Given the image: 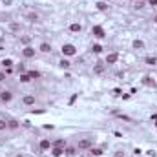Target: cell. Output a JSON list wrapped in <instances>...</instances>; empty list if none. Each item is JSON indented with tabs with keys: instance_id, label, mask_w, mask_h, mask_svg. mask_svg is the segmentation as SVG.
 Instances as JSON below:
<instances>
[{
	"instance_id": "277c9868",
	"label": "cell",
	"mask_w": 157,
	"mask_h": 157,
	"mask_svg": "<svg viewBox=\"0 0 157 157\" xmlns=\"http://www.w3.org/2000/svg\"><path fill=\"white\" fill-rule=\"evenodd\" d=\"M13 99V93L9 90H4V92H0V102H11Z\"/></svg>"
},
{
	"instance_id": "cb8c5ba5",
	"label": "cell",
	"mask_w": 157,
	"mask_h": 157,
	"mask_svg": "<svg viewBox=\"0 0 157 157\" xmlns=\"http://www.w3.org/2000/svg\"><path fill=\"white\" fill-rule=\"evenodd\" d=\"M28 75H29V79H38L40 73L38 71H28Z\"/></svg>"
},
{
	"instance_id": "ac0fdd59",
	"label": "cell",
	"mask_w": 157,
	"mask_h": 157,
	"mask_svg": "<svg viewBox=\"0 0 157 157\" xmlns=\"http://www.w3.org/2000/svg\"><path fill=\"white\" fill-rule=\"evenodd\" d=\"M146 64L148 66H155L157 64V59H155V57H146Z\"/></svg>"
},
{
	"instance_id": "5bb4252c",
	"label": "cell",
	"mask_w": 157,
	"mask_h": 157,
	"mask_svg": "<svg viewBox=\"0 0 157 157\" xmlns=\"http://www.w3.org/2000/svg\"><path fill=\"white\" fill-rule=\"evenodd\" d=\"M59 66H60V68H62V70H68V68H70V66H71V62H70L68 59H62V60L59 62Z\"/></svg>"
},
{
	"instance_id": "30bf717a",
	"label": "cell",
	"mask_w": 157,
	"mask_h": 157,
	"mask_svg": "<svg viewBox=\"0 0 157 157\" xmlns=\"http://www.w3.org/2000/svg\"><path fill=\"white\" fill-rule=\"evenodd\" d=\"M93 73H95V75H102V73H104V64H101V62L95 64L93 66Z\"/></svg>"
},
{
	"instance_id": "3957f363",
	"label": "cell",
	"mask_w": 157,
	"mask_h": 157,
	"mask_svg": "<svg viewBox=\"0 0 157 157\" xmlns=\"http://www.w3.org/2000/svg\"><path fill=\"white\" fill-rule=\"evenodd\" d=\"M92 35H93L95 38H104V37H106L104 28H102V26H93V28H92Z\"/></svg>"
},
{
	"instance_id": "2e32d148",
	"label": "cell",
	"mask_w": 157,
	"mask_h": 157,
	"mask_svg": "<svg viewBox=\"0 0 157 157\" xmlns=\"http://www.w3.org/2000/svg\"><path fill=\"white\" fill-rule=\"evenodd\" d=\"M92 51L99 55V53H101V51H102V46H101V44H93V46H92Z\"/></svg>"
},
{
	"instance_id": "7a4b0ae2",
	"label": "cell",
	"mask_w": 157,
	"mask_h": 157,
	"mask_svg": "<svg viewBox=\"0 0 157 157\" xmlns=\"http://www.w3.org/2000/svg\"><path fill=\"white\" fill-rule=\"evenodd\" d=\"M75 53H77V48L73 46V44H64L62 46V55L64 57H73Z\"/></svg>"
},
{
	"instance_id": "ffe728a7",
	"label": "cell",
	"mask_w": 157,
	"mask_h": 157,
	"mask_svg": "<svg viewBox=\"0 0 157 157\" xmlns=\"http://www.w3.org/2000/svg\"><path fill=\"white\" fill-rule=\"evenodd\" d=\"M75 153H77V148H73V146L66 148V155H75Z\"/></svg>"
},
{
	"instance_id": "603a6c76",
	"label": "cell",
	"mask_w": 157,
	"mask_h": 157,
	"mask_svg": "<svg viewBox=\"0 0 157 157\" xmlns=\"http://www.w3.org/2000/svg\"><path fill=\"white\" fill-rule=\"evenodd\" d=\"M53 146H62L64 148L66 146V141H64V139H57V141L53 143Z\"/></svg>"
},
{
	"instance_id": "484cf974",
	"label": "cell",
	"mask_w": 157,
	"mask_h": 157,
	"mask_svg": "<svg viewBox=\"0 0 157 157\" xmlns=\"http://www.w3.org/2000/svg\"><path fill=\"white\" fill-rule=\"evenodd\" d=\"M20 73H26V66H24V64H18V75H20Z\"/></svg>"
},
{
	"instance_id": "83f0119b",
	"label": "cell",
	"mask_w": 157,
	"mask_h": 157,
	"mask_svg": "<svg viewBox=\"0 0 157 157\" xmlns=\"http://www.w3.org/2000/svg\"><path fill=\"white\" fill-rule=\"evenodd\" d=\"M4 80H6V73L0 71V82H4Z\"/></svg>"
},
{
	"instance_id": "f546056e",
	"label": "cell",
	"mask_w": 157,
	"mask_h": 157,
	"mask_svg": "<svg viewBox=\"0 0 157 157\" xmlns=\"http://www.w3.org/2000/svg\"><path fill=\"white\" fill-rule=\"evenodd\" d=\"M148 4H150V6H157V0H148Z\"/></svg>"
},
{
	"instance_id": "d4e9b609",
	"label": "cell",
	"mask_w": 157,
	"mask_h": 157,
	"mask_svg": "<svg viewBox=\"0 0 157 157\" xmlns=\"http://www.w3.org/2000/svg\"><path fill=\"white\" fill-rule=\"evenodd\" d=\"M7 128H18V124H16V121H9L7 122Z\"/></svg>"
},
{
	"instance_id": "d6986e66",
	"label": "cell",
	"mask_w": 157,
	"mask_h": 157,
	"mask_svg": "<svg viewBox=\"0 0 157 157\" xmlns=\"http://www.w3.org/2000/svg\"><path fill=\"white\" fill-rule=\"evenodd\" d=\"M2 66H4V68H13V60L11 59H4L2 60Z\"/></svg>"
},
{
	"instance_id": "9c48e42d",
	"label": "cell",
	"mask_w": 157,
	"mask_h": 157,
	"mask_svg": "<svg viewBox=\"0 0 157 157\" xmlns=\"http://www.w3.org/2000/svg\"><path fill=\"white\" fill-rule=\"evenodd\" d=\"M22 102L26 104V106H33V104H35V95H24L22 97Z\"/></svg>"
},
{
	"instance_id": "8fae6325",
	"label": "cell",
	"mask_w": 157,
	"mask_h": 157,
	"mask_svg": "<svg viewBox=\"0 0 157 157\" xmlns=\"http://www.w3.org/2000/svg\"><path fill=\"white\" fill-rule=\"evenodd\" d=\"M80 29H82V26L79 22H73V24H70V31L71 33H80Z\"/></svg>"
},
{
	"instance_id": "6da1fadb",
	"label": "cell",
	"mask_w": 157,
	"mask_h": 157,
	"mask_svg": "<svg viewBox=\"0 0 157 157\" xmlns=\"http://www.w3.org/2000/svg\"><path fill=\"white\" fill-rule=\"evenodd\" d=\"M92 146H93V139H90V137H84V139H80V141L77 143L79 150H90Z\"/></svg>"
},
{
	"instance_id": "4fadbf2b",
	"label": "cell",
	"mask_w": 157,
	"mask_h": 157,
	"mask_svg": "<svg viewBox=\"0 0 157 157\" xmlns=\"http://www.w3.org/2000/svg\"><path fill=\"white\" fill-rule=\"evenodd\" d=\"M90 153H92V155H95V157H101L102 155V150H101V148H90Z\"/></svg>"
},
{
	"instance_id": "5b68a950",
	"label": "cell",
	"mask_w": 157,
	"mask_h": 157,
	"mask_svg": "<svg viewBox=\"0 0 157 157\" xmlns=\"http://www.w3.org/2000/svg\"><path fill=\"white\" fill-rule=\"evenodd\" d=\"M117 60H119V53H117V51H113V53H108V55H106V64H108V66L115 64Z\"/></svg>"
},
{
	"instance_id": "f1b7e54d",
	"label": "cell",
	"mask_w": 157,
	"mask_h": 157,
	"mask_svg": "<svg viewBox=\"0 0 157 157\" xmlns=\"http://www.w3.org/2000/svg\"><path fill=\"white\" fill-rule=\"evenodd\" d=\"M2 2H4V6H11V4H13V0H2Z\"/></svg>"
},
{
	"instance_id": "e0dca14e",
	"label": "cell",
	"mask_w": 157,
	"mask_h": 157,
	"mask_svg": "<svg viewBox=\"0 0 157 157\" xmlns=\"http://www.w3.org/2000/svg\"><path fill=\"white\" fill-rule=\"evenodd\" d=\"M134 48L135 49H143L144 48V42H143V40H134Z\"/></svg>"
},
{
	"instance_id": "7c38bea8",
	"label": "cell",
	"mask_w": 157,
	"mask_h": 157,
	"mask_svg": "<svg viewBox=\"0 0 157 157\" xmlns=\"http://www.w3.org/2000/svg\"><path fill=\"white\" fill-rule=\"evenodd\" d=\"M38 49H40L42 53H51V44H48V42H42Z\"/></svg>"
},
{
	"instance_id": "52a82bcc",
	"label": "cell",
	"mask_w": 157,
	"mask_h": 157,
	"mask_svg": "<svg viewBox=\"0 0 157 157\" xmlns=\"http://www.w3.org/2000/svg\"><path fill=\"white\" fill-rule=\"evenodd\" d=\"M22 55L26 57V59H33V57H35V49L29 48V46H26V48L22 49Z\"/></svg>"
},
{
	"instance_id": "ba28073f",
	"label": "cell",
	"mask_w": 157,
	"mask_h": 157,
	"mask_svg": "<svg viewBox=\"0 0 157 157\" xmlns=\"http://www.w3.org/2000/svg\"><path fill=\"white\" fill-rule=\"evenodd\" d=\"M38 146H40V150H44V152H46V150H51V146H53V144H51V141H49V139H42V141L38 143Z\"/></svg>"
},
{
	"instance_id": "7402d4cb",
	"label": "cell",
	"mask_w": 157,
	"mask_h": 157,
	"mask_svg": "<svg viewBox=\"0 0 157 157\" xmlns=\"http://www.w3.org/2000/svg\"><path fill=\"white\" fill-rule=\"evenodd\" d=\"M144 7V0H135V9H143Z\"/></svg>"
},
{
	"instance_id": "4316f807",
	"label": "cell",
	"mask_w": 157,
	"mask_h": 157,
	"mask_svg": "<svg viewBox=\"0 0 157 157\" xmlns=\"http://www.w3.org/2000/svg\"><path fill=\"white\" fill-rule=\"evenodd\" d=\"M7 128V122L6 121H0V130H6Z\"/></svg>"
},
{
	"instance_id": "44dd1931",
	"label": "cell",
	"mask_w": 157,
	"mask_h": 157,
	"mask_svg": "<svg viewBox=\"0 0 157 157\" xmlns=\"http://www.w3.org/2000/svg\"><path fill=\"white\" fill-rule=\"evenodd\" d=\"M97 9L99 11H106V9H108V6H106L104 2H97Z\"/></svg>"
},
{
	"instance_id": "8992f818",
	"label": "cell",
	"mask_w": 157,
	"mask_h": 157,
	"mask_svg": "<svg viewBox=\"0 0 157 157\" xmlns=\"http://www.w3.org/2000/svg\"><path fill=\"white\" fill-rule=\"evenodd\" d=\"M66 153V148H62V146H51V155L53 157H62Z\"/></svg>"
},
{
	"instance_id": "9a60e30c",
	"label": "cell",
	"mask_w": 157,
	"mask_h": 157,
	"mask_svg": "<svg viewBox=\"0 0 157 157\" xmlns=\"http://www.w3.org/2000/svg\"><path fill=\"white\" fill-rule=\"evenodd\" d=\"M18 80H20V82H24V84H26V82H29L31 79H29V75H28V73H20V75H18Z\"/></svg>"
}]
</instances>
